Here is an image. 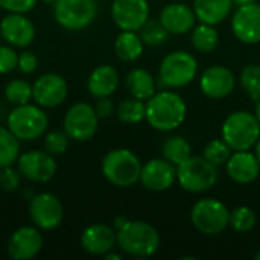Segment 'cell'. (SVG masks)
<instances>
[{"instance_id": "6da1fadb", "label": "cell", "mask_w": 260, "mask_h": 260, "mask_svg": "<svg viewBox=\"0 0 260 260\" xmlns=\"http://www.w3.org/2000/svg\"><path fill=\"white\" fill-rule=\"evenodd\" d=\"M187 117V104L180 93L171 88L155 91L146 101V122L160 133H172Z\"/></svg>"}, {"instance_id": "7a4b0ae2", "label": "cell", "mask_w": 260, "mask_h": 260, "mask_svg": "<svg viewBox=\"0 0 260 260\" xmlns=\"http://www.w3.org/2000/svg\"><path fill=\"white\" fill-rule=\"evenodd\" d=\"M161 239L157 229L140 219H128L117 230V247L123 254L139 259L154 256L160 248Z\"/></svg>"}, {"instance_id": "3957f363", "label": "cell", "mask_w": 260, "mask_h": 260, "mask_svg": "<svg viewBox=\"0 0 260 260\" xmlns=\"http://www.w3.org/2000/svg\"><path fill=\"white\" fill-rule=\"evenodd\" d=\"M143 163L139 155L128 148L108 151L101 163L104 178L116 187H133L140 181Z\"/></svg>"}, {"instance_id": "277c9868", "label": "cell", "mask_w": 260, "mask_h": 260, "mask_svg": "<svg viewBox=\"0 0 260 260\" xmlns=\"http://www.w3.org/2000/svg\"><path fill=\"white\" fill-rule=\"evenodd\" d=\"M198 59L187 50L169 52L158 66L157 84L160 88H183L198 76Z\"/></svg>"}, {"instance_id": "5b68a950", "label": "cell", "mask_w": 260, "mask_h": 260, "mask_svg": "<svg viewBox=\"0 0 260 260\" xmlns=\"http://www.w3.org/2000/svg\"><path fill=\"white\" fill-rule=\"evenodd\" d=\"M221 137L233 151H250L260 139V122L251 111H233L222 122Z\"/></svg>"}, {"instance_id": "8992f818", "label": "cell", "mask_w": 260, "mask_h": 260, "mask_svg": "<svg viewBox=\"0 0 260 260\" xmlns=\"http://www.w3.org/2000/svg\"><path fill=\"white\" fill-rule=\"evenodd\" d=\"M6 126L20 142H34L47 133L49 117L43 107L29 102L8 113Z\"/></svg>"}, {"instance_id": "52a82bcc", "label": "cell", "mask_w": 260, "mask_h": 260, "mask_svg": "<svg viewBox=\"0 0 260 260\" xmlns=\"http://www.w3.org/2000/svg\"><path fill=\"white\" fill-rule=\"evenodd\" d=\"M219 180V168L203 155H190L177 166V183L189 193H204L212 190Z\"/></svg>"}, {"instance_id": "ba28073f", "label": "cell", "mask_w": 260, "mask_h": 260, "mask_svg": "<svg viewBox=\"0 0 260 260\" xmlns=\"http://www.w3.org/2000/svg\"><path fill=\"white\" fill-rule=\"evenodd\" d=\"M190 222L200 233L216 236L230 227V210L218 198H201L190 209Z\"/></svg>"}, {"instance_id": "9c48e42d", "label": "cell", "mask_w": 260, "mask_h": 260, "mask_svg": "<svg viewBox=\"0 0 260 260\" xmlns=\"http://www.w3.org/2000/svg\"><path fill=\"white\" fill-rule=\"evenodd\" d=\"M98 0H56L53 18L66 30L79 32L87 29L98 17Z\"/></svg>"}, {"instance_id": "30bf717a", "label": "cell", "mask_w": 260, "mask_h": 260, "mask_svg": "<svg viewBox=\"0 0 260 260\" xmlns=\"http://www.w3.org/2000/svg\"><path fill=\"white\" fill-rule=\"evenodd\" d=\"M99 120L94 105H90L88 102H76L67 110L62 120V129L72 142H88L96 136Z\"/></svg>"}, {"instance_id": "8fae6325", "label": "cell", "mask_w": 260, "mask_h": 260, "mask_svg": "<svg viewBox=\"0 0 260 260\" xmlns=\"http://www.w3.org/2000/svg\"><path fill=\"white\" fill-rule=\"evenodd\" d=\"M29 218L41 232H52L62 224L64 207L61 200L50 192H40L29 200Z\"/></svg>"}, {"instance_id": "7c38bea8", "label": "cell", "mask_w": 260, "mask_h": 260, "mask_svg": "<svg viewBox=\"0 0 260 260\" xmlns=\"http://www.w3.org/2000/svg\"><path fill=\"white\" fill-rule=\"evenodd\" d=\"M15 165L24 180L38 184L50 181L58 171V163L55 157L46 152L44 149L43 151L32 149L20 154Z\"/></svg>"}, {"instance_id": "4fadbf2b", "label": "cell", "mask_w": 260, "mask_h": 260, "mask_svg": "<svg viewBox=\"0 0 260 260\" xmlns=\"http://www.w3.org/2000/svg\"><path fill=\"white\" fill-rule=\"evenodd\" d=\"M67 94L69 84L59 73H44L38 76L32 84V101L44 110L62 105L67 99Z\"/></svg>"}, {"instance_id": "5bb4252c", "label": "cell", "mask_w": 260, "mask_h": 260, "mask_svg": "<svg viewBox=\"0 0 260 260\" xmlns=\"http://www.w3.org/2000/svg\"><path fill=\"white\" fill-rule=\"evenodd\" d=\"M111 18L120 30L139 32L151 18L149 0H113Z\"/></svg>"}, {"instance_id": "9a60e30c", "label": "cell", "mask_w": 260, "mask_h": 260, "mask_svg": "<svg viewBox=\"0 0 260 260\" xmlns=\"http://www.w3.org/2000/svg\"><path fill=\"white\" fill-rule=\"evenodd\" d=\"M0 35L6 44L26 49L35 41L37 29L32 20L26 17V14L8 12L0 20Z\"/></svg>"}, {"instance_id": "2e32d148", "label": "cell", "mask_w": 260, "mask_h": 260, "mask_svg": "<svg viewBox=\"0 0 260 260\" xmlns=\"http://www.w3.org/2000/svg\"><path fill=\"white\" fill-rule=\"evenodd\" d=\"M44 239L41 230L35 225H23L15 229L6 242V253L14 260H30L43 250Z\"/></svg>"}, {"instance_id": "e0dca14e", "label": "cell", "mask_w": 260, "mask_h": 260, "mask_svg": "<svg viewBox=\"0 0 260 260\" xmlns=\"http://www.w3.org/2000/svg\"><path fill=\"white\" fill-rule=\"evenodd\" d=\"M232 32L242 44L254 46L260 43V2L238 6L232 14Z\"/></svg>"}, {"instance_id": "ac0fdd59", "label": "cell", "mask_w": 260, "mask_h": 260, "mask_svg": "<svg viewBox=\"0 0 260 260\" xmlns=\"http://www.w3.org/2000/svg\"><path fill=\"white\" fill-rule=\"evenodd\" d=\"M235 87L236 75L225 66H210L200 75V90L209 99H225L235 91Z\"/></svg>"}, {"instance_id": "d6986e66", "label": "cell", "mask_w": 260, "mask_h": 260, "mask_svg": "<svg viewBox=\"0 0 260 260\" xmlns=\"http://www.w3.org/2000/svg\"><path fill=\"white\" fill-rule=\"evenodd\" d=\"M177 181V166L160 158H152L142 166L140 184L149 192H166Z\"/></svg>"}, {"instance_id": "ffe728a7", "label": "cell", "mask_w": 260, "mask_h": 260, "mask_svg": "<svg viewBox=\"0 0 260 260\" xmlns=\"http://www.w3.org/2000/svg\"><path fill=\"white\" fill-rule=\"evenodd\" d=\"M160 23L171 35H186L197 24V15L192 6L186 2L174 0L168 3L158 15Z\"/></svg>"}, {"instance_id": "44dd1931", "label": "cell", "mask_w": 260, "mask_h": 260, "mask_svg": "<svg viewBox=\"0 0 260 260\" xmlns=\"http://www.w3.org/2000/svg\"><path fill=\"white\" fill-rule=\"evenodd\" d=\"M81 248L91 256H105L117 245V232L107 224H91L79 236Z\"/></svg>"}, {"instance_id": "7402d4cb", "label": "cell", "mask_w": 260, "mask_h": 260, "mask_svg": "<svg viewBox=\"0 0 260 260\" xmlns=\"http://www.w3.org/2000/svg\"><path fill=\"white\" fill-rule=\"evenodd\" d=\"M225 172L229 178L238 184H251L259 178L260 165L251 149L233 151L225 163Z\"/></svg>"}, {"instance_id": "603a6c76", "label": "cell", "mask_w": 260, "mask_h": 260, "mask_svg": "<svg viewBox=\"0 0 260 260\" xmlns=\"http://www.w3.org/2000/svg\"><path fill=\"white\" fill-rule=\"evenodd\" d=\"M120 84V75L116 67L110 64H101L91 70L87 78V90L94 98H111Z\"/></svg>"}, {"instance_id": "cb8c5ba5", "label": "cell", "mask_w": 260, "mask_h": 260, "mask_svg": "<svg viewBox=\"0 0 260 260\" xmlns=\"http://www.w3.org/2000/svg\"><path fill=\"white\" fill-rule=\"evenodd\" d=\"M192 8L198 21L218 26L232 15L235 5L233 0H193Z\"/></svg>"}, {"instance_id": "d4e9b609", "label": "cell", "mask_w": 260, "mask_h": 260, "mask_svg": "<svg viewBox=\"0 0 260 260\" xmlns=\"http://www.w3.org/2000/svg\"><path fill=\"white\" fill-rule=\"evenodd\" d=\"M157 79L152 76V73L142 67L129 70L125 78V87L129 96L145 102L157 91Z\"/></svg>"}, {"instance_id": "484cf974", "label": "cell", "mask_w": 260, "mask_h": 260, "mask_svg": "<svg viewBox=\"0 0 260 260\" xmlns=\"http://www.w3.org/2000/svg\"><path fill=\"white\" fill-rule=\"evenodd\" d=\"M145 50V43L142 41L139 32L136 30H120L114 40V53L123 62L137 61Z\"/></svg>"}, {"instance_id": "4316f807", "label": "cell", "mask_w": 260, "mask_h": 260, "mask_svg": "<svg viewBox=\"0 0 260 260\" xmlns=\"http://www.w3.org/2000/svg\"><path fill=\"white\" fill-rule=\"evenodd\" d=\"M221 37L213 24L207 23H198L190 30V43L193 49L200 53H212L219 46Z\"/></svg>"}, {"instance_id": "83f0119b", "label": "cell", "mask_w": 260, "mask_h": 260, "mask_svg": "<svg viewBox=\"0 0 260 260\" xmlns=\"http://www.w3.org/2000/svg\"><path fill=\"white\" fill-rule=\"evenodd\" d=\"M190 155H192V146L187 142V139H184L180 134L169 136L161 145V157L169 163H172L174 166L181 165Z\"/></svg>"}, {"instance_id": "f1b7e54d", "label": "cell", "mask_w": 260, "mask_h": 260, "mask_svg": "<svg viewBox=\"0 0 260 260\" xmlns=\"http://www.w3.org/2000/svg\"><path fill=\"white\" fill-rule=\"evenodd\" d=\"M116 116L119 122L125 125H137L146 119V102L136 99L133 96L123 99L116 107Z\"/></svg>"}, {"instance_id": "f546056e", "label": "cell", "mask_w": 260, "mask_h": 260, "mask_svg": "<svg viewBox=\"0 0 260 260\" xmlns=\"http://www.w3.org/2000/svg\"><path fill=\"white\" fill-rule=\"evenodd\" d=\"M20 140L11 133L8 126L0 125V169L12 166L20 157Z\"/></svg>"}, {"instance_id": "4dcf8cb0", "label": "cell", "mask_w": 260, "mask_h": 260, "mask_svg": "<svg viewBox=\"0 0 260 260\" xmlns=\"http://www.w3.org/2000/svg\"><path fill=\"white\" fill-rule=\"evenodd\" d=\"M5 99L12 107L24 105L32 101V84L26 79H11L5 85Z\"/></svg>"}, {"instance_id": "1f68e13d", "label": "cell", "mask_w": 260, "mask_h": 260, "mask_svg": "<svg viewBox=\"0 0 260 260\" xmlns=\"http://www.w3.org/2000/svg\"><path fill=\"white\" fill-rule=\"evenodd\" d=\"M239 84L245 94L256 102L260 98V64H245L239 73Z\"/></svg>"}, {"instance_id": "d6a6232c", "label": "cell", "mask_w": 260, "mask_h": 260, "mask_svg": "<svg viewBox=\"0 0 260 260\" xmlns=\"http://www.w3.org/2000/svg\"><path fill=\"white\" fill-rule=\"evenodd\" d=\"M257 224L256 212L248 206H238L230 210V229L238 233H248Z\"/></svg>"}, {"instance_id": "836d02e7", "label": "cell", "mask_w": 260, "mask_h": 260, "mask_svg": "<svg viewBox=\"0 0 260 260\" xmlns=\"http://www.w3.org/2000/svg\"><path fill=\"white\" fill-rule=\"evenodd\" d=\"M139 35H140L142 41L145 43V46L157 47V46L165 44L168 41V38H169L171 34L165 29V26L160 23V20L149 18L142 26V29L139 30Z\"/></svg>"}, {"instance_id": "e575fe53", "label": "cell", "mask_w": 260, "mask_h": 260, "mask_svg": "<svg viewBox=\"0 0 260 260\" xmlns=\"http://www.w3.org/2000/svg\"><path fill=\"white\" fill-rule=\"evenodd\" d=\"M233 149L224 142L222 137L219 139H213L210 140L204 149H203V157L206 160H209L210 163H213L215 166L221 168V166H225V163L229 161L230 155H232Z\"/></svg>"}, {"instance_id": "d590c367", "label": "cell", "mask_w": 260, "mask_h": 260, "mask_svg": "<svg viewBox=\"0 0 260 260\" xmlns=\"http://www.w3.org/2000/svg\"><path fill=\"white\" fill-rule=\"evenodd\" d=\"M70 145V137L64 129H52L43 136V148L50 155H62Z\"/></svg>"}, {"instance_id": "8d00e7d4", "label": "cell", "mask_w": 260, "mask_h": 260, "mask_svg": "<svg viewBox=\"0 0 260 260\" xmlns=\"http://www.w3.org/2000/svg\"><path fill=\"white\" fill-rule=\"evenodd\" d=\"M21 180L23 175L17 168H14V165L0 169V190L8 193L17 192L21 186Z\"/></svg>"}, {"instance_id": "74e56055", "label": "cell", "mask_w": 260, "mask_h": 260, "mask_svg": "<svg viewBox=\"0 0 260 260\" xmlns=\"http://www.w3.org/2000/svg\"><path fill=\"white\" fill-rule=\"evenodd\" d=\"M18 53L9 44H0V75H8L17 69Z\"/></svg>"}, {"instance_id": "f35d334b", "label": "cell", "mask_w": 260, "mask_h": 260, "mask_svg": "<svg viewBox=\"0 0 260 260\" xmlns=\"http://www.w3.org/2000/svg\"><path fill=\"white\" fill-rule=\"evenodd\" d=\"M38 69V58L30 50H23L18 53L17 70L23 75H32Z\"/></svg>"}, {"instance_id": "ab89813d", "label": "cell", "mask_w": 260, "mask_h": 260, "mask_svg": "<svg viewBox=\"0 0 260 260\" xmlns=\"http://www.w3.org/2000/svg\"><path fill=\"white\" fill-rule=\"evenodd\" d=\"M38 0H0L2 9L6 12H20L27 14L37 6Z\"/></svg>"}, {"instance_id": "60d3db41", "label": "cell", "mask_w": 260, "mask_h": 260, "mask_svg": "<svg viewBox=\"0 0 260 260\" xmlns=\"http://www.w3.org/2000/svg\"><path fill=\"white\" fill-rule=\"evenodd\" d=\"M94 110H96V114L99 116V119H108V117H111L116 113L114 104H113V101L110 98H99V99H96Z\"/></svg>"}, {"instance_id": "b9f144b4", "label": "cell", "mask_w": 260, "mask_h": 260, "mask_svg": "<svg viewBox=\"0 0 260 260\" xmlns=\"http://www.w3.org/2000/svg\"><path fill=\"white\" fill-rule=\"evenodd\" d=\"M128 221V218L126 216H116L114 218V221H113V227H114V230L117 232L119 229H122L123 225H125V222Z\"/></svg>"}, {"instance_id": "7bdbcfd3", "label": "cell", "mask_w": 260, "mask_h": 260, "mask_svg": "<svg viewBox=\"0 0 260 260\" xmlns=\"http://www.w3.org/2000/svg\"><path fill=\"white\" fill-rule=\"evenodd\" d=\"M257 0H233V5L238 8V6H245V5H251V3H256Z\"/></svg>"}, {"instance_id": "ee69618b", "label": "cell", "mask_w": 260, "mask_h": 260, "mask_svg": "<svg viewBox=\"0 0 260 260\" xmlns=\"http://www.w3.org/2000/svg\"><path fill=\"white\" fill-rule=\"evenodd\" d=\"M107 260H122V254H117V253H113V250L110 253H107L104 256Z\"/></svg>"}, {"instance_id": "f6af8a7d", "label": "cell", "mask_w": 260, "mask_h": 260, "mask_svg": "<svg viewBox=\"0 0 260 260\" xmlns=\"http://www.w3.org/2000/svg\"><path fill=\"white\" fill-rule=\"evenodd\" d=\"M253 152H254V155H256V158H257V161H259V165H260V139L257 140V143L254 145Z\"/></svg>"}, {"instance_id": "bcb514c9", "label": "cell", "mask_w": 260, "mask_h": 260, "mask_svg": "<svg viewBox=\"0 0 260 260\" xmlns=\"http://www.w3.org/2000/svg\"><path fill=\"white\" fill-rule=\"evenodd\" d=\"M254 114H256L257 120L260 122V98L256 101V105H254Z\"/></svg>"}, {"instance_id": "7dc6e473", "label": "cell", "mask_w": 260, "mask_h": 260, "mask_svg": "<svg viewBox=\"0 0 260 260\" xmlns=\"http://www.w3.org/2000/svg\"><path fill=\"white\" fill-rule=\"evenodd\" d=\"M41 2H44V3H49V5H53L56 0H41Z\"/></svg>"}, {"instance_id": "c3c4849f", "label": "cell", "mask_w": 260, "mask_h": 260, "mask_svg": "<svg viewBox=\"0 0 260 260\" xmlns=\"http://www.w3.org/2000/svg\"><path fill=\"white\" fill-rule=\"evenodd\" d=\"M254 259H256V260H260V248H259V250H257V253L254 254Z\"/></svg>"}, {"instance_id": "681fc988", "label": "cell", "mask_w": 260, "mask_h": 260, "mask_svg": "<svg viewBox=\"0 0 260 260\" xmlns=\"http://www.w3.org/2000/svg\"><path fill=\"white\" fill-rule=\"evenodd\" d=\"M178 2H187V0H178Z\"/></svg>"}, {"instance_id": "f907efd6", "label": "cell", "mask_w": 260, "mask_h": 260, "mask_svg": "<svg viewBox=\"0 0 260 260\" xmlns=\"http://www.w3.org/2000/svg\"><path fill=\"white\" fill-rule=\"evenodd\" d=\"M0 11H2V6H0Z\"/></svg>"}, {"instance_id": "816d5d0a", "label": "cell", "mask_w": 260, "mask_h": 260, "mask_svg": "<svg viewBox=\"0 0 260 260\" xmlns=\"http://www.w3.org/2000/svg\"><path fill=\"white\" fill-rule=\"evenodd\" d=\"M0 40H2V35H0Z\"/></svg>"}]
</instances>
